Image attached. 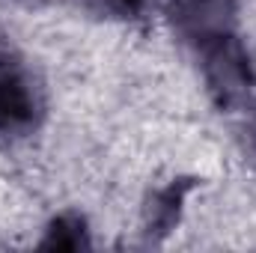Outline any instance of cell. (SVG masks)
Masks as SVG:
<instances>
[{
  "mask_svg": "<svg viewBox=\"0 0 256 253\" xmlns=\"http://www.w3.org/2000/svg\"><path fill=\"white\" fill-rule=\"evenodd\" d=\"M42 116V92L15 54L0 51V131L24 134Z\"/></svg>",
  "mask_w": 256,
  "mask_h": 253,
  "instance_id": "cell-1",
  "label": "cell"
},
{
  "mask_svg": "<svg viewBox=\"0 0 256 253\" xmlns=\"http://www.w3.org/2000/svg\"><path fill=\"white\" fill-rule=\"evenodd\" d=\"M206 74L218 104L220 108L236 104L250 84V63L244 48L232 36H218V42L206 48Z\"/></svg>",
  "mask_w": 256,
  "mask_h": 253,
  "instance_id": "cell-2",
  "label": "cell"
},
{
  "mask_svg": "<svg viewBox=\"0 0 256 253\" xmlns=\"http://www.w3.org/2000/svg\"><path fill=\"white\" fill-rule=\"evenodd\" d=\"M188 188H194L191 179H179L149 200V206H146V232L149 236L170 232V226L179 220V206H182V196Z\"/></svg>",
  "mask_w": 256,
  "mask_h": 253,
  "instance_id": "cell-3",
  "label": "cell"
},
{
  "mask_svg": "<svg viewBox=\"0 0 256 253\" xmlns=\"http://www.w3.org/2000/svg\"><path fill=\"white\" fill-rule=\"evenodd\" d=\"M42 248H57V250H80V248H90L84 218H78V214H60L57 220H51Z\"/></svg>",
  "mask_w": 256,
  "mask_h": 253,
  "instance_id": "cell-4",
  "label": "cell"
},
{
  "mask_svg": "<svg viewBox=\"0 0 256 253\" xmlns=\"http://www.w3.org/2000/svg\"><path fill=\"white\" fill-rule=\"evenodd\" d=\"M146 0H108V9L116 12V15H137L143 12Z\"/></svg>",
  "mask_w": 256,
  "mask_h": 253,
  "instance_id": "cell-5",
  "label": "cell"
}]
</instances>
